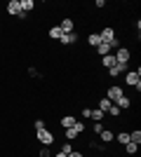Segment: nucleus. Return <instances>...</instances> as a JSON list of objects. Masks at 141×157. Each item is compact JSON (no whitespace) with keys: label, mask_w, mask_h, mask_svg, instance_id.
<instances>
[{"label":"nucleus","mask_w":141,"mask_h":157,"mask_svg":"<svg viewBox=\"0 0 141 157\" xmlns=\"http://www.w3.org/2000/svg\"><path fill=\"white\" fill-rule=\"evenodd\" d=\"M125 96V87L122 85H108L106 87V98L111 101V103H115L118 98H122Z\"/></svg>","instance_id":"f257e3e1"},{"label":"nucleus","mask_w":141,"mask_h":157,"mask_svg":"<svg viewBox=\"0 0 141 157\" xmlns=\"http://www.w3.org/2000/svg\"><path fill=\"white\" fill-rule=\"evenodd\" d=\"M125 85L132 87V89H136V92H141V75L136 71H127L125 73Z\"/></svg>","instance_id":"f03ea898"},{"label":"nucleus","mask_w":141,"mask_h":157,"mask_svg":"<svg viewBox=\"0 0 141 157\" xmlns=\"http://www.w3.org/2000/svg\"><path fill=\"white\" fill-rule=\"evenodd\" d=\"M35 138H38V143H40V145H47V148H49V145L57 141V136H54L49 129H40V131H35Z\"/></svg>","instance_id":"7ed1b4c3"},{"label":"nucleus","mask_w":141,"mask_h":157,"mask_svg":"<svg viewBox=\"0 0 141 157\" xmlns=\"http://www.w3.org/2000/svg\"><path fill=\"white\" fill-rule=\"evenodd\" d=\"M115 56V63H129V59H132V49L129 47H118L113 52Z\"/></svg>","instance_id":"20e7f679"},{"label":"nucleus","mask_w":141,"mask_h":157,"mask_svg":"<svg viewBox=\"0 0 141 157\" xmlns=\"http://www.w3.org/2000/svg\"><path fill=\"white\" fill-rule=\"evenodd\" d=\"M78 40H80L78 31H73V33H64V35L59 38V45H64V47H71V45H78Z\"/></svg>","instance_id":"39448f33"},{"label":"nucleus","mask_w":141,"mask_h":157,"mask_svg":"<svg viewBox=\"0 0 141 157\" xmlns=\"http://www.w3.org/2000/svg\"><path fill=\"white\" fill-rule=\"evenodd\" d=\"M113 38H115V28L113 26H104L99 31V40H101V42H111Z\"/></svg>","instance_id":"423d86ee"},{"label":"nucleus","mask_w":141,"mask_h":157,"mask_svg":"<svg viewBox=\"0 0 141 157\" xmlns=\"http://www.w3.org/2000/svg\"><path fill=\"white\" fill-rule=\"evenodd\" d=\"M113 141H115V134H113V129H108V127H106V129H104V131L99 134V143H104V145H111Z\"/></svg>","instance_id":"0eeeda50"},{"label":"nucleus","mask_w":141,"mask_h":157,"mask_svg":"<svg viewBox=\"0 0 141 157\" xmlns=\"http://www.w3.org/2000/svg\"><path fill=\"white\" fill-rule=\"evenodd\" d=\"M5 12L10 14V17H17V14L21 12V5H19V0H7V5H5Z\"/></svg>","instance_id":"6e6552de"},{"label":"nucleus","mask_w":141,"mask_h":157,"mask_svg":"<svg viewBox=\"0 0 141 157\" xmlns=\"http://www.w3.org/2000/svg\"><path fill=\"white\" fill-rule=\"evenodd\" d=\"M59 28H61V33H73L75 31V21L71 19V17H66V19H61Z\"/></svg>","instance_id":"1a4fd4ad"},{"label":"nucleus","mask_w":141,"mask_h":157,"mask_svg":"<svg viewBox=\"0 0 141 157\" xmlns=\"http://www.w3.org/2000/svg\"><path fill=\"white\" fill-rule=\"evenodd\" d=\"M115 105H118V108H120V110L125 113V110H129V108H132V98H129L127 94H125L122 98H118V101H115Z\"/></svg>","instance_id":"9d476101"},{"label":"nucleus","mask_w":141,"mask_h":157,"mask_svg":"<svg viewBox=\"0 0 141 157\" xmlns=\"http://www.w3.org/2000/svg\"><path fill=\"white\" fill-rule=\"evenodd\" d=\"M61 35H64V33H61L59 24H57V26H49V28H47V38H49V40H57V42H59Z\"/></svg>","instance_id":"9b49d317"},{"label":"nucleus","mask_w":141,"mask_h":157,"mask_svg":"<svg viewBox=\"0 0 141 157\" xmlns=\"http://www.w3.org/2000/svg\"><path fill=\"white\" fill-rule=\"evenodd\" d=\"M75 122H78V120H75L73 115H64V117L59 120V124H61V129H71V127H73Z\"/></svg>","instance_id":"f8f14e48"},{"label":"nucleus","mask_w":141,"mask_h":157,"mask_svg":"<svg viewBox=\"0 0 141 157\" xmlns=\"http://www.w3.org/2000/svg\"><path fill=\"white\" fill-rule=\"evenodd\" d=\"M99 66H104L106 71H108V68H113V66H115V56H113V54H106V56H101V63H99Z\"/></svg>","instance_id":"ddd939ff"},{"label":"nucleus","mask_w":141,"mask_h":157,"mask_svg":"<svg viewBox=\"0 0 141 157\" xmlns=\"http://www.w3.org/2000/svg\"><path fill=\"white\" fill-rule=\"evenodd\" d=\"M19 5H21V12H33L35 10V0H19Z\"/></svg>","instance_id":"4468645a"},{"label":"nucleus","mask_w":141,"mask_h":157,"mask_svg":"<svg viewBox=\"0 0 141 157\" xmlns=\"http://www.w3.org/2000/svg\"><path fill=\"white\" fill-rule=\"evenodd\" d=\"M78 136H80V134H78L73 127H71V129H64V138H66V141H71V143H73V141H78Z\"/></svg>","instance_id":"2eb2a0df"},{"label":"nucleus","mask_w":141,"mask_h":157,"mask_svg":"<svg viewBox=\"0 0 141 157\" xmlns=\"http://www.w3.org/2000/svg\"><path fill=\"white\" fill-rule=\"evenodd\" d=\"M115 141H118V145H127L129 143V131H118Z\"/></svg>","instance_id":"dca6fc26"},{"label":"nucleus","mask_w":141,"mask_h":157,"mask_svg":"<svg viewBox=\"0 0 141 157\" xmlns=\"http://www.w3.org/2000/svg\"><path fill=\"white\" fill-rule=\"evenodd\" d=\"M89 117H92L94 122H104L106 113H104V110H99V108H92V115H89Z\"/></svg>","instance_id":"f3484780"},{"label":"nucleus","mask_w":141,"mask_h":157,"mask_svg":"<svg viewBox=\"0 0 141 157\" xmlns=\"http://www.w3.org/2000/svg\"><path fill=\"white\" fill-rule=\"evenodd\" d=\"M122 148H125V155H129V157L139 152V145H136V143H132V141H129L127 145H122Z\"/></svg>","instance_id":"a211bd4d"},{"label":"nucleus","mask_w":141,"mask_h":157,"mask_svg":"<svg viewBox=\"0 0 141 157\" xmlns=\"http://www.w3.org/2000/svg\"><path fill=\"white\" fill-rule=\"evenodd\" d=\"M129 141L136 143V145H141V129H132L129 131Z\"/></svg>","instance_id":"6ab92c4d"},{"label":"nucleus","mask_w":141,"mask_h":157,"mask_svg":"<svg viewBox=\"0 0 141 157\" xmlns=\"http://www.w3.org/2000/svg\"><path fill=\"white\" fill-rule=\"evenodd\" d=\"M99 42H101V40H99V33H89V35H87V45L89 47H96Z\"/></svg>","instance_id":"aec40b11"},{"label":"nucleus","mask_w":141,"mask_h":157,"mask_svg":"<svg viewBox=\"0 0 141 157\" xmlns=\"http://www.w3.org/2000/svg\"><path fill=\"white\" fill-rule=\"evenodd\" d=\"M33 129H35V131H40V129H47V120H42V117L33 120Z\"/></svg>","instance_id":"412c9836"},{"label":"nucleus","mask_w":141,"mask_h":157,"mask_svg":"<svg viewBox=\"0 0 141 157\" xmlns=\"http://www.w3.org/2000/svg\"><path fill=\"white\" fill-rule=\"evenodd\" d=\"M106 115H111V117H118V120H120V115H122V110H120V108H118V105H111V108H108V113H106Z\"/></svg>","instance_id":"4be33fe9"},{"label":"nucleus","mask_w":141,"mask_h":157,"mask_svg":"<svg viewBox=\"0 0 141 157\" xmlns=\"http://www.w3.org/2000/svg\"><path fill=\"white\" fill-rule=\"evenodd\" d=\"M111 105H113V103H111V101H108L106 96H104V98H99V110L108 113V108H111Z\"/></svg>","instance_id":"5701e85b"},{"label":"nucleus","mask_w":141,"mask_h":157,"mask_svg":"<svg viewBox=\"0 0 141 157\" xmlns=\"http://www.w3.org/2000/svg\"><path fill=\"white\" fill-rule=\"evenodd\" d=\"M73 150H75V148H73L71 141H64V143H61V152H66V155H68V152H73Z\"/></svg>","instance_id":"b1692460"},{"label":"nucleus","mask_w":141,"mask_h":157,"mask_svg":"<svg viewBox=\"0 0 141 157\" xmlns=\"http://www.w3.org/2000/svg\"><path fill=\"white\" fill-rule=\"evenodd\" d=\"M104 129H106V124H104V122H94V124H92V131L96 134V136H99V134H101Z\"/></svg>","instance_id":"393cba45"},{"label":"nucleus","mask_w":141,"mask_h":157,"mask_svg":"<svg viewBox=\"0 0 141 157\" xmlns=\"http://www.w3.org/2000/svg\"><path fill=\"white\" fill-rule=\"evenodd\" d=\"M73 129L78 131V134H82V131L87 129V127H85V122H80V120H78V122H75V124H73Z\"/></svg>","instance_id":"a878e982"},{"label":"nucleus","mask_w":141,"mask_h":157,"mask_svg":"<svg viewBox=\"0 0 141 157\" xmlns=\"http://www.w3.org/2000/svg\"><path fill=\"white\" fill-rule=\"evenodd\" d=\"M38 157H52L49 148H47V145H42V148H40V155H38Z\"/></svg>","instance_id":"bb28decb"},{"label":"nucleus","mask_w":141,"mask_h":157,"mask_svg":"<svg viewBox=\"0 0 141 157\" xmlns=\"http://www.w3.org/2000/svg\"><path fill=\"white\" fill-rule=\"evenodd\" d=\"M68 157H85L80 150H73V152H68Z\"/></svg>","instance_id":"cd10ccee"},{"label":"nucleus","mask_w":141,"mask_h":157,"mask_svg":"<svg viewBox=\"0 0 141 157\" xmlns=\"http://www.w3.org/2000/svg\"><path fill=\"white\" fill-rule=\"evenodd\" d=\"M92 115V108H82V117H89Z\"/></svg>","instance_id":"c85d7f7f"},{"label":"nucleus","mask_w":141,"mask_h":157,"mask_svg":"<svg viewBox=\"0 0 141 157\" xmlns=\"http://www.w3.org/2000/svg\"><path fill=\"white\" fill-rule=\"evenodd\" d=\"M94 7H99V10H101V7H106V0H96V2H94Z\"/></svg>","instance_id":"c756f323"},{"label":"nucleus","mask_w":141,"mask_h":157,"mask_svg":"<svg viewBox=\"0 0 141 157\" xmlns=\"http://www.w3.org/2000/svg\"><path fill=\"white\" fill-rule=\"evenodd\" d=\"M52 157H68V155H66V152H61V150H59L57 155H52Z\"/></svg>","instance_id":"7c9ffc66"},{"label":"nucleus","mask_w":141,"mask_h":157,"mask_svg":"<svg viewBox=\"0 0 141 157\" xmlns=\"http://www.w3.org/2000/svg\"><path fill=\"white\" fill-rule=\"evenodd\" d=\"M0 45H2V40H0Z\"/></svg>","instance_id":"2f4dec72"}]
</instances>
